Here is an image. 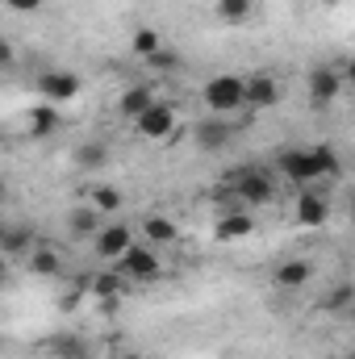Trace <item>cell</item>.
Segmentation results:
<instances>
[{"label": "cell", "instance_id": "1", "mask_svg": "<svg viewBox=\"0 0 355 359\" xmlns=\"http://www.w3.org/2000/svg\"><path fill=\"white\" fill-rule=\"evenodd\" d=\"M113 264H117V276L138 280V284H151V280H159V276H163L159 255H155V247H151V243H130Z\"/></svg>", "mask_w": 355, "mask_h": 359}, {"label": "cell", "instance_id": "2", "mask_svg": "<svg viewBox=\"0 0 355 359\" xmlns=\"http://www.w3.org/2000/svg\"><path fill=\"white\" fill-rule=\"evenodd\" d=\"M226 184L243 196V205H267L272 201V192H276V184H272V176L267 172H260V168H234L230 176H226Z\"/></svg>", "mask_w": 355, "mask_h": 359}, {"label": "cell", "instance_id": "3", "mask_svg": "<svg viewBox=\"0 0 355 359\" xmlns=\"http://www.w3.org/2000/svg\"><path fill=\"white\" fill-rule=\"evenodd\" d=\"M205 104H209V113H217V117H226V113H234V109H243V76H213L209 84H205Z\"/></svg>", "mask_w": 355, "mask_h": 359}, {"label": "cell", "instance_id": "4", "mask_svg": "<svg viewBox=\"0 0 355 359\" xmlns=\"http://www.w3.org/2000/svg\"><path fill=\"white\" fill-rule=\"evenodd\" d=\"M297 222H301L305 230H322V226L330 222V201H326L322 188L305 184V192L297 196Z\"/></svg>", "mask_w": 355, "mask_h": 359}, {"label": "cell", "instance_id": "5", "mask_svg": "<svg viewBox=\"0 0 355 359\" xmlns=\"http://www.w3.org/2000/svg\"><path fill=\"white\" fill-rule=\"evenodd\" d=\"M134 126H138V134H142V138H151V142H163V138L176 130V109H172L168 100H155V104H151V109H147V113H142Z\"/></svg>", "mask_w": 355, "mask_h": 359}, {"label": "cell", "instance_id": "6", "mask_svg": "<svg viewBox=\"0 0 355 359\" xmlns=\"http://www.w3.org/2000/svg\"><path fill=\"white\" fill-rule=\"evenodd\" d=\"M38 92L46 96V104H63L80 96V76L76 72H42L38 76Z\"/></svg>", "mask_w": 355, "mask_h": 359}, {"label": "cell", "instance_id": "7", "mask_svg": "<svg viewBox=\"0 0 355 359\" xmlns=\"http://www.w3.org/2000/svg\"><path fill=\"white\" fill-rule=\"evenodd\" d=\"M280 172L293 180V184H314V180H322L318 176V163H314V155H309V147H288L284 155H280Z\"/></svg>", "mask_w": 355, "mask_h": 359}, {"label": "cell", "instance_id": "8", "mask_svg": "<svg viewBox=\"0 0 355 359\" xmlns=\"http://www.w3.org/2000/svg\"><path fill=\"white\" fill-rule=\"evenodd\" d=\"M276 100H280V84H276L267 72L243 76V104H251V109L260 113V109H272Z\"/></svg>", "mask_w": 355, "mask_h": 359}, {"label": "cell", "instance_id": "9", "mask_svg": "<svg viewBox=\"0 0 355 359\" xmlns=\"http://www.w3.org/2000/svg\"><path fill=\"white\" fill-rule=\"evenodd\" d=\"M192 138H196V147H201L205 155H213V151H222V147H230V138H234V130L226 126V117H205V121H196V130H192Z\"/></svg>", "mask_w": 355, "mask_h": 359}, {"label": "cell", "instance_id": "10", "mask_svg": "<svg viewBox=\"0 0 355 359\" xmlns=\"http://www.w3.org/2000/svg\"><path fill=\"white\" fill-rule=\"evenodd\" d=\"M339 92H343V72H335V67H314L309 72V100L318 109H326Z\"/></svg>", "mask_w": 355, "mask_h": 359}, {"label": "cell", "instance_id": "11", "mask_svg": "<svg viewBox=\"0 0 355 359\" xmlns=\"http://www.w3.org/2000/svg\"><path fill=\"white\" fill-rule=\"evenodd\" d=\"M255 234V213L247 209H226L217 217V238L222 243H239V238H251Z\"/></svg>", "mask_w": 355, "mask_h": 359}, {"label": "cell", "instance_id": "12", "mask_svg": "<svg viewBox=\"0 0 355 359\" xmlns=\"http://www.w3.org/2000/svg\"><path fill=\"white\" fill-rule=\"evenodd\" d=\"M92 238H96V255H100V259H117V255H121V251L134 243L130 226H121V222H117V226H105V230H96Z\"/></svg>", "mask_w": 355, "mask_h": 359}, {"label": "cell", "instance_id": "13", "mask_svg": "<svg viewBox=\"0 0 355 359\" xmlns=\"http://www.w3.org/2000/svg\"><path fill=\"white\" fill-rule=\"evenodd\" d=\"M151 104H155V84H134V88H126L117 96V113L130 117V121H138Z\"/></svg>", "mask_w": 355, "mask_h": 359}, {"label": "cell", "instance_id": "14", "mask_svg": "<svg viewBox=\"0 0 355 359\" xmlns=\"http://www.w3.org/2000/svg\"><path fill=\"white\" fill-rule=\"evenodd\" d=\"M76 288H80V292H92L96 301H105V297H121V292H126V280H121L117 271H96V276H80Z\"/></svg>", "mask_w": 355, "mask_h": 359}, {"label": "cell", "instance_id": "15", "mask_svg": "<svg viewBox=\"0 0 355 359\" xmlns=\"http://www.w3.org/2000/svg\"><path fill=\"white\" fill-rule=\"evenodd\" d=\"M34 247H38V238H34L29 226H4V234H0V255L21 259V255H29Z\"/></svg>", "mask_w": 355, "mask_h": 359}, {"label": "cell", "instance_id": "16", "mask_svg": "<svg viewBox=\"0 0 355 359\" xmlns=\"http://www.w3.org/2000/svg\"><path fill=\"white\" fill-rule=\"evenodd\" d=\"M25 259H29V271H34V276H46V280H59V276H63V259H59V251L46 247V243H38Z\"/></svg>", "mask_w": 355, "mask_h": 359}, {"label": "cell", "instance_id": "17", "mask_svg": "<svg viewBox=\"0 0 355 359\" xmlns=\"http://www.w3.org/2000/svg\"><path fill=\"white\" fill-rule=\"evenodd\" d=\"M59 126H63L59 104H34V109H29V134H34V138H51Z\"/></svg>", "mask_w": 355, "mask_h": 359}, {"label": "cell", "instance_id": "18", "mask_svg": "<svg viewBox=\"0 0 355 359\" xmlns=\"http://www.w3.org/2000/svg\"><path fill=\"white\" fill-rule=\"evenodd\" d=\"M309 280H314V264H305V259H284L276 268V284L280 288H305Z\"/></svg>", "mask_w": 355, "mask_h": 359}, {"label": "cell", "instance_id": "19", "mask_svg": "<svg viewBox=\"0 0 355 359\" xmlns=\"http://www.w3.org/2000/svg\"><path fill=\"white\" fill-rule=\"evenodd\" d=\"M142 234H147L151 247H168V243H176V222L163 217V213H151V217L142 222Z\"/></svg>", "mask_w": 355, "mask_h": 359}, {"label": "cell", "instance_id": "20", "mask_svg": "<svg viewBox=\"0 0 355 359\" xmlns=\"http://www.w3.org/2000/svg\"><path fill=\"white\" fill-rule=\"evenodd\" d=\"M67 230H72L76 238H92V234L100 230V213H96L92 205H76V209L67 213Z\"/></svg>", "mask_w": 355, "mask_h": 359}, {"label": "cell", "instance_id": "21", "mask_svg": "<svg viewBox=\"0 0 355 359\" xmlns=\"http://www.w3.org/2000/svg\"><path fill=\"white\" fill-rule=\"evenodd\" d=\"M309 155H314V163H318V176H322V180H339V176H343V159H339V151H335L330 142H318V147H309Z\"/></svg>", "mask_w": 355, "mask_h": 359}, {"label": "cell", "instance_id": "22", "mask_svg": "<svg viewBox=\"0 0 355 359\" xmlns=\"http://www.w3.org/2000/svg\"><path fill=\"white\" fill-rule=\"evenodd\" d=\"M51 355H59V359H88V347H84V339H80V334L59 330V334L51 339Z\"/></svg>", "mask_w": 355, "mask_h": 359}, {"label": "cell", "instance_id": "23", "mask_svg": "<svg viewBox=\"0 0 355 359\" xmlns=\"http://www.w3.org/2000/svg\"><path fill=\"white\" fill-rule=\"evenodd\" d=\"M76 163L88 168V172H100V168L109 163V147H105V142H84V147H76Z\"/></svg>", "mask_w": 355, "mask_h": 359}, {"label": "cell", "instance_id": "24", "mask_svg": "<svg viewBox=\"0 0 355 359\" xmlns=\"http://www.w3.org/2000/svg\"><path fill=\"white\" fill-rule=\"evenodd\" d=\"M88 205L96 209V213H117V209H121V192L109 188V184H96V188L88 192Z\"/></svg>", "mask_w": 355, "mask_h": 359}, {"label": "cell", "instance_id": "25", "mask_svg": "<svg viewBox=\"0 0 355 359\" xmlns=\"http://www.w3.org/2000/svg\"><path fill=\"white\" fill-rule=\"evenodd\" d=\"M251 13H255V0H217V17H222V21H230V25L247 21Z\"/></svg>", "mask_w": 355, "mask_h": 359}, {"label": "cell", "instance_id": "26", "mask_svg": "<svg viewBox=\"0 0 355 359\" xmlns=\"http://www.w3.org/2000/svg\"><path fill=\"white\" fill-rule=\"evenodd\" d=\"M130 46H134V55H138V59H151V55H155V50L163 46V38H159L155 29H138Z\"/></svg>", "mask_w": 355, "mask_h": 359}, {"label": "cell", "instance_id": "27", "mask_svg": "<svg viewBox=\"0 0 355 359\" xmlns=\"http://www.w3.org/2000/svg\"><path fill=\"white\" fill-rule=\"evenodd\" d=\"M147 63H151L155 72H176V67H180V55H176V50H168V46H159Z\"/></svg>", "mask_w": 355, "mask_h": 359}, {"label": "cell", "instance_id": "28", "mask_svg": "<svg viewBox=\"0 0 355 359\" xmlns=\"http://www.w3.org/2000/svg\"><path fill=\"white\" fill-rule=\"evenodd\" d=\"M347 305H351V284H339L335 297L326 301V309H330V313H347Z\"/></svg>", "mask_w": 355, "mask_h": 359}, {"label": "cell", "instance_id": "29", "mask_svg": "<svg viewBox=\"0 0 355 359\" xmlns=\"http://www.w3.org/2000/svg\"><path fill=\"white\" fill-rule=\"evenodd\" d=\"M4 4H8L13 13H38V8H42V0H4Z\"/></svg>", "mask_w": 355, "mask_h": 359}, {"label": "cell", "instance_id": "30", "mask_svg": "<svg viewBox=\"0 0 355 359\" xmlns=\"http://www.w3.org/2000/svg\"><path fill=\"white\" fill-rule=\"evenodd\" d=\"M8 63H13V42L0 38V67H8Z\"/></svg>", "mask_w": 355, "mask_h": 359}, {"label": "cell", "instance_id": "31", "mask_svg": "<svg viewBox=\"0 0 355 359\" xmlns=\"http://www.w3.org/2000/svg\"><path fill=\"white\" fill-rule=\"evenodd\" d=\"M4 201H8V180L0 176V205H4Z\"/></svg>", "mask_w": 355, "mask_h": 359}, {"label": "cell", "instance_id": "32", "mask_svg": "<svg viewBox=\"0 0 355 359\" xmlns=\"http://www.w3.org/2000/svg\"><path fill=\"white\" fill-rule=\"evenodd\" d=\"M4 280H8V271H4V264H0V288H4Z\"/></svg>", "mask_w": 355, "mask_h": 359}, {"label": "cell", "instance_id": "33", "mask_svg": "<svg viewBox=\"0 0 355 359\" xmlns=\"http://www.w3.org/2000/svg\"><path fill=\"white\" fill-rule=\"evenodd\" d=\"M0 234H4V222H0Z\"/></svg>", "mask_w": 355, "mask_h": 359}]
</instances>
